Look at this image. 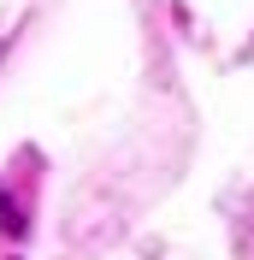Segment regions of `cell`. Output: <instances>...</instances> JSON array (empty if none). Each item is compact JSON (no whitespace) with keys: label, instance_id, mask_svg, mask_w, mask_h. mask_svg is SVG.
<instances>
[{"label":"cell","instance_id":"obj_1","mask_svg":"<svg viewBox=\"0 0 254 260\" xmlns=\"http://www.w3.org/2000/svg\"><path fill=\"white\" fill-rule=\"evenodd\" d=\"M0 231H6V237H18V231H24V219H18L12 201H6V189H0Z\"/></svg>","mask_w":254,"mask_h":260}]
</instances>
